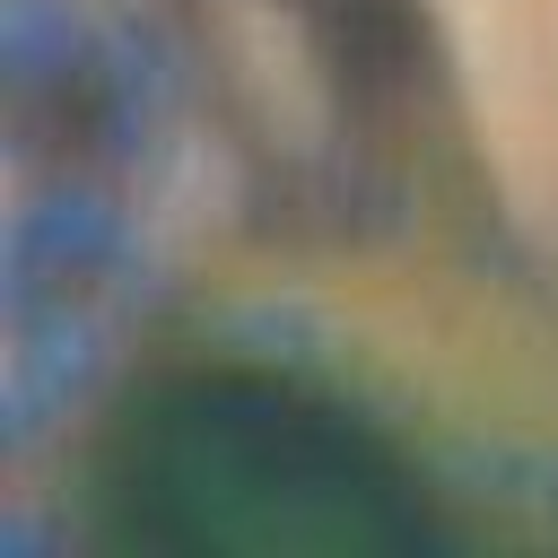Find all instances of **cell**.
<instances>
[{
    "label": "cell",
    "instance_id": "cell-1",
    "mask_svg": "<svg viewBox=\"0 0 558 558\" xmlns=\"http://www.w3.org/2000/svg\"><path fill=\"white\" fill-rule=\"evenodd\" d=\"M70 506L96 549L140 558H384L541 532L471 497L392 401L244 340L148 349L78 427Z\"/></svg>",
    "mask_w": 558,
    "mask_h": 558
},
{
    "label": "cell",
    "instance_id": "cell-2",
    "mask_svg": "<svg viewBox=\"0 0 558 558\" xmlns=\"http://www.w3.org/2000/svg\"><path fill=\"white\" fill-rule=\"evenodd\" d=\"M296 9L331 44L340 78L366 70L375 113H392L410 140H427V70H418V44H410V0H296Z\"/></svg>",
    "mask_w": 558,
    "mask_h": 558
}]
</instances>
